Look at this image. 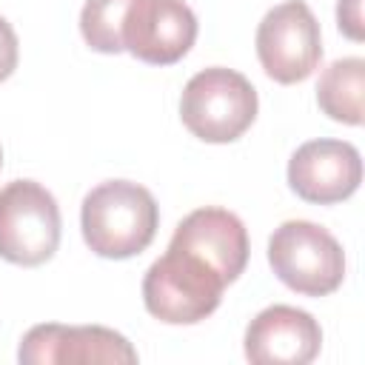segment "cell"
<instances>
[{
	"label": "cell",
	"instance_id": "3957f363",
	"mask_svg": "<svg viewBox=\"0 0 365 365\" xmlns=\"http://www.w3.org/2000/svg\"><path fill=\"white\" fill-rule=\"evenodd\" d=\"M257 91L234 68L197 71L180 97L182 125L205 143H234L257 117Z\"/></svg>",
	"mask_w": 365,
	"mask_h": 365
},
{
	"label": "cell",
	"instance_id": "5bb4252c",
	"mask_svg": "<svg viewBox=\"0 0 365 365\" xmlns=\"http://www.w3.org/2000/svg\"><path fill=\"white\" fill-rule=\"evenodd\" d=\"M336 23L339 31L351 40L365 37V23H362V0H339L336 6Z\"/></svg>",
	"mask_w": 365,
	"mask_h": 365
},
{
	"label": "cell",
	"instance_id": "5b68a950",
	"mask_svg": "<svg viewBox=\"0 0 365 365\" xmlns=\"http://www.w3.org/2000/svg\"><path fill=\"white\" fill-rule=\"evenodd\" d=\"M60 245V208L34 180L0 188V257L14 265H43Z\"/></svg>",
	"mask_w": 365,
	"mask_h": 365
},
{
	"label": "cell",
	"instance_id": "4fadbf2b",
	"mask_svg": "<svg viewBox=\"0 0 365 365\" xmlns=\"http://www.w3.org/2000/svg\"><path fill=\"white\" fill-rule=\"evenodd\" d=\"M131 0H86L80 11L83 40L100 54L123 51V20Z\"/></svg>",
	"mask_w": 365,
	"mask_h": 365
},
{
	"label": "cell",
	"instance_id": "9c48e42d",
	"mask_svg": "<svg viewBox=\"0 0 365 365\" xmlns=\"http://www.w3.org/2000/svg\"><path fill=\"white\" fill-rule=\"evenodd\" d=\"M362 182V157L345 140H308L288 160L291 191L317 205L348 200Z\"/></svg>",
	"mask_w": 365,
	"mask_h": 365
},
{
	"label": "cell",
	"instance_id": "ba28073f",
	"mask_svg": "<svg viewBox=\"0 0 365 365\" xmlns=\"http://www.w3.org/2000/svg\"><path fill=\"white\" fill-rule=\"evenodd\" d=\"M17 359L26 365H88V362H114L131 365L137 362V351L131 342L103 325H34L17 351Z\"/></svg>",
	"mask_w": 365,
	"mask_h": 365
},
{
	"label": "cell",
	"instance_id": "7c38bea8",
	"mask_svg": "<svg viewBox=\"0 0 365 365\" xmlns=\"http://www.w3.org/2000/svg\"><path fill=\"white\" fill-rule=\"evenodd\" d=\"M362 91H365V60L342 57L334 60L317 83L319 108L345 125H362Z\"/></svg>",
	"mask_w": 365,
	"mask_h": 365
},
{
	"label": "cell",
	"instance_id": "7a4b0ae2",
	"mask_svg": "<svg viewBox=\"0 0 365 365\" xmlns=\"http://www.w3.org/2000/svg\"><path fill=\"white\" fill-rule=\"evenodd\" d=\"M225 279L197 254L168 245L143 277V302L168 325H194L217 311Z\"/></svg>",
	"mask_w": 365,
	"mask_h": 365
},
{
	"label": "cell",
	"instance_id": "2e32d148",
	"mask_svg": "<svg viewBox=\"0 0 365 365\" xmlns=\"http://www.w3.org/2000/svg\"><path fill=\"white\" fill-rule=\"evenodd\" d=\"M0 168H3V148H0Z\"/></svg>",
	"mask_w": 365,
	"mask_h": 365
},
{
	"label": "cell",
	"instance_id": "277c9868",
	"mask_svg": "<svg viewBox=\"0 0 365 365\" xmlns=\"http://www.w3.org/2000/svg\"><path fill=\"white\" fill-rule=\"evenodd\" d=\"M274 274L302 297L334 294L345 279V251L336 237L308 220H288L268 240Z\"/></svg>",
	"mask_w": 365,
	"mask_h": 365
},
{
	"label": "cell",
	"instance_id": "8992f818",
	"mask_svg": "<svg viewBox=\"0 0 365 365\" xmlns=\"http://www.w3.org/2000/svg\"><path fill=\"white\" fill-rule=\"evenodd\" d=\"M257 57L265 74L282 86L314 74L322 60V34L308 3L285 0L259 20Z\"/></svg>",
	"mask_w": 365,
	"mask_h": 365
},
{
	"label": "cell",
	"instance_id": "6da1fadb",
	"mask_svg": "<svg viewBox=\"0 0 365 365\" xmlns=\"http://www.w3.org/2000/svg\"><path fill=\"white\" fill-rule=\"evenodd\" d=\"M80 225L86 245L97 257L128 259L151 245L160 208L148 188L131 180H108L83 197Z\"/></svg>",
	"mask_w": 365,
	"mask_h": 365
},
{
	"label": "cell",
	"instance_id": "8fae6325",
	"mask_svg": "<svg viewBox=\"0 0 365 365\" xmlns=\"http://www.w3.org/2000/svg\"><path fill=\"white\" fill-rule=\"evenodd\" d=\"M168 245L202 257L225 285L234 282L248 262V231L242 220L225 208H197L177 228Z\"/></svg>",
	"mask_w": 365,
	"mask_h": 365
},
{
	"label": "cell",
	"instance_id": "30bf717a",
	"mask_svg": "<svg viewBox=\"0 0 365 365\" xmlns=\"http://www.w3.org/2000/svg\"><path fill=\"white\" fill-rule=\"evenodd\" d=\"M319 348V322L294 305H271L259 311L245 331V356L257 365H305Z\"/></svg>",
	"mask_w": 365,
	"mask_h": 365
},
{
	"label": "cell",
	"instance_id": "9a60e30c",
	"mask_svg": "<svg viewBox=\"0 0 365 365\" xmlns=\"http://www.w3.org/2000/svg\"><path fill=\"white\" fill-rule=\"evenodd\" d=\"M17 68V34L6 17H0V83Z\"/></svg>",
	"mask_w": 365,
	"mask_h": 365
},
{
	"label": "cell",
	"instance_id": "52a82bcc",
	"mask_svg": "<svg viewBox=\"0 0 365 365\" xmlns=\"http://www.w3.org/2000/svg\"><path fill=\"white\" fill-rule=\"evenodd\" d=\"M197 40V17L182 0H131L123 20V51L148 66H171Z\"/></svg>",
	"mask_w": 365,
	"mask_h": 365
}]
</instances>
